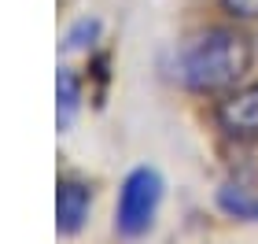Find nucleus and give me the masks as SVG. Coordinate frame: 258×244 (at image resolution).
<instances>
[{"mask_svg": "<svg viewBox=\"0 0 258 244\" xmlns=\"http://www.w3.org/2000/svg\"><path fill=\"white\" fill-rule=\"evenodd\" d=\"M251 71V41L232 26H210L177 44L170 60V78L188 92L236 89Z\"/></svg>", "mask_w": 258, "mask_h": 244, "instance_id": "nucleus-1", "label": "nucleus"}, {"mask_svg": "<svg viewBox=\"0 0 258 244\" xmlns=\"http://www.w3.org/2000/svg\"><path fill=\"white\" fill-rule=\"evenodd\" d=\"M162 204V174L155 167H133L125 174L122 189H118V204H114V233L125 240L144 237L155 226Z\"/></svg>", "mask_w": 258, "mask_h": 244, "instance_id": "nucleus-2", "label": "nucleus"}, {"mask_svg": "<svg viewBox=\"0 0 258 244\" xmlns=\"http://www.w3.org/2000/svg\"><path fill=\"white\" fill-rule=\"evenodd\" d=\"M214 119H218L221 130L229 137H236V141L258 137V81L240 85V89H229L225 96L218 100Z\"/></svg>", "mask_w": 258, "mask_h": 244, "instance_id": "nucleus-3", "label": "nucleus"}, {"mask_svg": "<svg viewBox=\"0 0 258 244\" xmlns=\"http://www.w3.org/2000/svg\"><path fill=\"white\" fill-rule=\"evenodd\" d=\"M92 211V185L81 178H59L55 185V229L59 237L81 233V226L89 222Z\"/></svg>", "mask_w": 258, "mask_h": 244, "instance_id": "nucleus-4", "label": "nucleus"}, {"mask_svg": "<svg viewBox=\"0 0 258 244\" xmlns=\"http://www.w3.org/2000/svg\"><path fill=\"white\" fill-rule=\"evenodd\" d=\"M78 111H81V81L70 67H59L55 71V122H59V130H67L78 119Z\"/></svg>", "mask_w": 258, "mask_h": 244, "instance_id": "nucleus-5", "label": "nucleus"}, {"mask_svg": "<svg viewBox=\"0 0 258 244\" xmlns=\"http://www.w3.org/2000/svg\"><path fill=\"white\" fill-rule=\"evenodd\" d=\"M218 207L229 218H240V222H258V192L243 189V185H225L218 189Z\"/></svg>", "mask_w": 258, "mask_h": 244, "instance_id": "nucleus-6", "label": "nucleus"}, {"mask_svg": "<svg viewBox=\"0 0 258 244\" xmlns=\"http://www.w3.org/2000/svg\"><path fill=\"white\" fill-rule=\"evenodd\" d=\"M100 37V22L96 19H78L74 26L67 30V37H63V48L67 52H78V48H89L92 41Z\"/></svg>", "mask_w": 258, "mask_h": 244, "instance_id": "nucleus-7", "label": "nucleus"}, {"mask_svg": "<svg viewBox=\"0 0 258 244\" xmlns=\"http://www.w3.org/2000/svg\"><path fill=\"white\" fill-rule=\"evenodd\" d=\"M221 11H225L229 19L251 22V19H258V0H221Z\"/></svg>", "mask_w": 258, "mask_h": 244, "instance_id": "nucleus-8", "label": "nucleus"}]
</instances>
